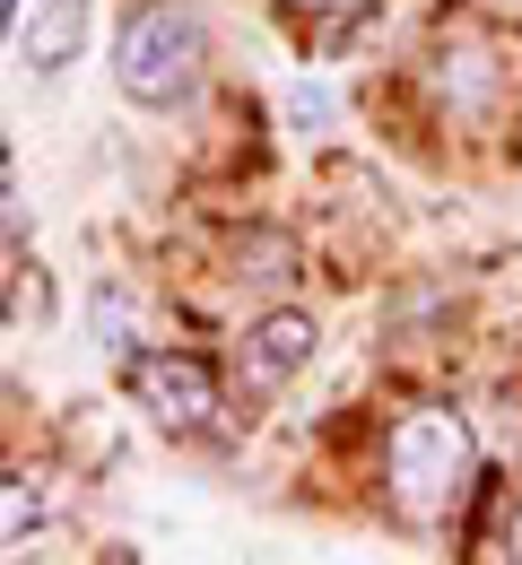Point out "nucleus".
I'll list each match as a JSON object with an SVG mask.
<instances>
[{
	"label": "nucleus",
	"instance_id": "nucleus-8",
	"mask_svg": "<svg viewBox=\"0 0 522 565\" xmlns=\"http://www.w3.org/2000/svg\"><path fill=\"white\" fill-rule=\"evenodd\" d=\"M436 62H445V71H436V96H445V105H479V96H488V78H479V53H470V44H461V53H436Z\"/></svg>",
	"mask_w": 522,
	"mask_h": 565
},
{
	"label": "nucleus",
	"instance_id": "nucleus-9",
	"mask_svg": "<svg viewBox=\"0 0 522 565\" xmlns=\"http://www.w3.org/2000/svg\"><path fill=\"white\" fill-rule=\"evenodd\" d=\"M9 35H18V0H0V44H9Z\"/></svg>",
	"mask_w": 522,
	"mask_h": 565
},
{
	"label": "nucleus",
	"instance_id": "nucleus-3",
	"mask_svg": "<svg viewBox=\"0 0 522 565\" xmlns=\"http://www.w3.org/2000/svg\"><path fill=\"white\" fill-rule=\"evenodd\" d=\"M122 383H131V401L149 409L157 426H174V435H210L219 426V374L201 365V356H174V349H140L122 365Z\"/></svg>",
	"mask_w": 522,
	"mask_h": 565
},
{
	"label": "nucleus",
	"instance_id": "nucleus-1",
	"mask_svg": "<svg viewBox=\"0 0 522 565\" xmlns=\"http://www.w3.org/2000/svg\"><path fill=\"white\" fill-rule=\"evenodd\" d=\"M201 78H210V35H201V18H192L183 0H149V9L122 18V35H114V87H122L140 114L192 105Z\"/></svg>",
	"mask_w": 522,
	"mask_h": 565
},
{
	"label": "nucleus",
	"instance_id": "nucleus-10",
	"mask_svg": "<svg viewBox=\"0 0 522 565\" xmlns=\"http://www.w3.org/2000/svg\"><path fill=\"white\" fill-rule=\"evenodd\" d=\"M505 557H522V513H514V531H505Z\"/></svg>",
	"mask_w": 522,
	"mask_h": 565
},
{
	"label": "nucleus",
	"instance_id": "nucleus-7",
	"mask_svg": "<svg viewBox=\"0 0 522 565\" xmlns=\"http://www.w3.org/2000/svg\"><path fill=\"white\" fill-rule=\"evenodd\" d=\"M288 122L297 131H331L340 122V87L331 78H288Z\"/></svg>",
	"mask_w": 522,
	"mask_h": 565
},
{
	"label": "nucleus",
	"instance_id": "nucleus-2",
	"mask_svg": "<svg viewBox=\"0 0 522 565\" xmlns=\"http://www.w3.org/2000/svg\"><path fill=\"white\" fill-rule=\"evenodd\" d=\"M470 470H479V444H470L461 409H409L383 444V479H392V504L409 522H445L470 488Z\"/></svg>",
	"mask_w": 522,
	"mask_h": 565
},
{
	"label": "nucleus",
	"instance_id": "nucleus-11",
	"mask_svg": "<svg viewBox=\"0 0 522 565\" xmlns=\"http://www.w3.org/2000/svg\"><path fill=\"white\" fill-rule=\"evenodd\" d=\"M297 9H358V0H297Z\"/></svg>",
	"mask_w": 522,
	"mask_h": 565
},
{
	"label": "nucleus",
	"instance_id": "nucleus-6",
	"mask_svg": "<svg viewBox=\"0 0 522 565\" xmlns=\"http://www.w3.org/2000/svg\"><path fill=\"white\" fill-rule=\"evenodd\" d=\"M44 513H53V495L35 488V479H18V488H0V548H18L26 531H44Z\"/></svg>",
	"mask_w": 522,
	"mask_h": 565
},
{
	"label": "nucleus",
	"instance_id": "nucleus-5",
	"mask_svg": "<svg viewBox=\"0 0 522 565\" xmlns=\"http://www.w3.org/2000/svg\"><path fill=\"white\" fill-rule=\"evenodd\" d=\"M87 26H96V0H35V9L18 18V53H26V71L62 78L78 53H87Z\"/></svg>",
	"mask_w": 522,
	"mask_h": 565
},
{
	"label": "nucleus",
	"instance_id": "nucleus-4",
	"mask_svg": "<svg viewBox=\"0 0 522 565\" xmlns=\"http://www.w3.org/2000/svg\"><path fill=\"white\" fill-rule=\"evenodd\" d=\"M313 313H297V305H279V313H262L253 331H244V392H279L288 374H305L313 365Z\"/></svg>",
	"mask_w": 522,
	"mask_h": 565
}]
</instances>
